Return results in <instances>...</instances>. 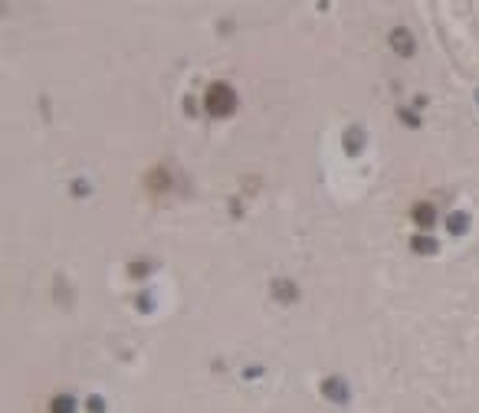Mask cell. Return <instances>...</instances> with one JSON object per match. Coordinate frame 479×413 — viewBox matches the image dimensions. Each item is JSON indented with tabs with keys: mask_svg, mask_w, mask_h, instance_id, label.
<instances>
[{
	"mask_svg": "<svg viewBox=\"0 0 479 413\" xmlns=\"http://www.w3.org/2000/svg\"><path fill=\"white\" fill-rule=\"evenodd\" d=\"M207 109L213 115H223L233 109V92L230 85H211V92H207Z\"/></svg>",
	"mask_w": 479,
	"mask_h": 413,
	"instance_id": "cell-1",
	"label": "cell"
}]
</instances>
